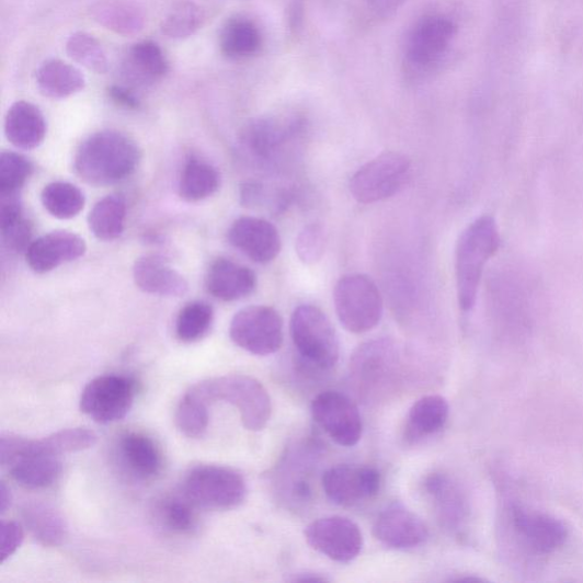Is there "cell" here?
Here are the masks:
<instances>
[{"instance_id":"603a6c76","label":"cell","mask_w":583,"mask_h":583,"mask_svg":"<svg viewBox=\"0 0 583 583\" xmlns=\"http://www.w3.org/2000/svg\"><path fill=\"white\" fill-rule=\"evenodd\" d=\"M47 132L45 116L31 102H15L8 111L5 135L16 149L31 151L39 148Z\"/></svg>"},{"instance_id":"9c48e42d","label":"cell","mask_w":583,"mask_h":583,"mask_svg":"<svg viewBox=\"0 0 583 583\" xmlns=\"http://www.w3.org/2000/svg\"><path fill=\"white\" fill-rule=\"evenodd\" d=\"M229 335L245 352L255 356H270L283 345V318L272 307L251 306L232 318Z\"/></svg>"},{"instance_id":"d4e9b609","label":"cell","mask_w":583,"mask_h":583,"mask_svg":"<svg viewBox=\"0 0 583 583\" xmlns=\"http://www.w3.org/2000/svg\"><path fill=\"white\" fill-rule=\"evenodd\" d=\"M39 92L53 100H65L84 90L85 78L76 67L61 60L45 62L36 72Z\"/></svg>"},{"instance_id":"3957f363","label":"cell","mask_w":583,"mask_h":583,"mask_svg":"<svg viewBox=\"0 0 583 583\" xmlns=\"http://www.w3.org/2000/svg\"><path fill=\"white\" fill-rule=\"evenodd\" d=\"M0 464L15 483L27 490L46 489L62 473L61 456L48 450L43 441L13 434L0 439Z\"/></svg>"},{"instance_id":"7402d4cb","label":"cell","mask_w":583,"mask_h":583,"mask_svg":"<svg viewBox=\"0 0 583 583\" xmlns=\"http://www.w3.org/2000/svg\"><path fill=\"white\" fill-rule=\"evenodd\" d=\"M255 287V274L249 267L230 259H217L207 276L209 294L225 302L244 299Z\"/></svg>"},{"instance_id":"484cf974","label":"cell","mask_w":583,"mask_h":583,"mask_svg":"<svg viewBox=\"0 0 583 583\" xmlns=\"http://www.w3.org/2000/svg\"><path fill=\"white\" fill-rule=\"evenodd\" d=\"M199 510L181 491L168 494L156 503L155 517L161 529L178 536L192 535L198 526Z\"/></svg>"},{"instance_id":"bcb514c9","label":"cell","mask_w":583,"mask_h":583,"mask_svg":"<svg viewBox=\"0 0 583 583\" xmlns=\"http://www.w3.org/2000/svg\"><path fill=\"white\" fill-rule=\"evenodd\" d=\"M289 581L292 582H325L329 580L316 573H300V574H297L294 579H290Z\"/></svg>"},{"instance_id":"ab89813d","label":"cell","mask_w":583,"mask_h":583,"mask_svg":"<svg viewBox=\"0 0 583 583\" xmlns=\"http://www.w3.org/2000/svg\"><path fill=\"white\" fill-rule=\"evenodd\" d=\"M43 442L48 450L58 456H62L94 447L98 442V436L90 428L75 427L58 431L45 437Z\"/></svg>"},{"instance_id":"60d3db41","label":"cell","mask_w":583,"mask_h":583,"mask_svg":"<svg viewBox=\"0 0 583 583\" xmlns=\"http://www.w3.org/2000/svg\"><path fill=\"white\" fill-rule=\"evenodd\" d=\"M325 248V231L319 225H308L300 231L296 243V250L304 264H316V262L322 259Z\"/></svg>"},{"instance_id":"d6a6232c","label":"cell","mask_w":583,"mask_h":583,"mask_svg":"<svg viewBox=\"0 0 583 583\" xmlns=\"http://www.w3.org/2000/svg\"><path fill=\"white\" fill-rule=\"evenodd\" d=\"M44 208L57 219H72L84 208L85 197L81 190L66 182H54L42 192Z\"/></svg>"},{"instance_id":"ba28073f","label":"cell","mask_w":583,"mask_h":583,"mask_svg":"<svg viewBox=\"0 0 583 583\" xmlns=\"http://www.w3.org/2000/svg\"><path fill=\"white\" fill-rule=\"evenodd\" d=\"M412 162L398 152H385L364 164L350 181V192L363 204H373L398 194L410 181Z\"/></svg>"},{"instance_id":"f6af8a7d","label":"cell","mask_w":583,"mask_h":583,"mask_svg":"<svg viewBox=\"0 0 583 583\" xmlns=\"http://www.w3.org/2000/svg\"><path fill=\"white\" fill-rule=\"evenodd\" d=\"M12 493L5 482L0 485V512L4 514L11 506Z\"/></svg>"},{"instance_id":"1f68e13d","label":"cell","mask_w":583,"mask_h":583,"mask_svg":"<svg viewBox=\"0 0 583 583\" xmlns=\"http://www.w3.org/2000/svg\"><path fill=\"white\" fill-rule=\"evenodd\" d=\"M449 416L448 401L442 396H426L416 401L408 416V428L412 437L439 432Z\"/></svg>"},{"instance_id":"5bb4252c","label":"cell","mask_w":583,"mask_h":583,"mask_svg":"<svg viewBox=\"0 0 583 583\" xmlns=\"http://www.w3.org/2000/svg\"><path fill=\"white\" fill-rule=\"evenodd\" d=\"M305 537L312 549L340 563L355 560L364 545L357 524L342 516L313 521L306 528Z\"/></svg>"},{"instance_id":"2e32d148","label":"cell","mask_w":583,"mask_h":583,"mask_svg":"<svg viewBox=\"0 0 583 583\" xmlns=\"http://www.w3.org/2000/svg\"><path fill=\"white\" fill-rule=\"evenodd\" d=\"M114 447L115 458L121 469L130 479L150 482L162 472V451L148 434L136 431L125 432L116 441Z\"/></svg>"},{"instance_id":"4316f807","label":"cell","mask_w":583,"mask_h":583,"mask_svg":"<svg viewBox=\"0 0 583 583\" xmlns=\"http://www.w3.org/2000/svg\"><path fill=\"white\" fill-rule=\"evenodd\" d=\"M92 16L108 31L123 36L137 35L145 22L141 10L130 0H100L92 8Z\"/></svg>"},{"instance_id":"e0dca14e","label":"cell","mask_w":583,"mask_h":583,"mask_svg":"<svg viewBox=\"0 0 583 583\" xmlns=\"http://www.w3.org/2000/svg\"><path fill=\"white\" fill-rule=\"evenodd\" d=\"M511 519L514 531L528 548L537 553H551L567 542L565 524L553 516L513 506Z\"/></svg>"},{"instance_id":"f1b7e54d","label":"cell","mask_w":583,"mask_h":583,"mask_svg":"<svg viewBox=\"0 0 583 583\" xmlns=\"http://www.w3.org/2000/svg\"><path fill=\"white\" fill-rule=\"evenodd\" d=\"M127 206L119 195H108L99 201L89 216L93 235L102 241L119 239L125 230Z\"/></svg>"},{"instance_id":"7a4b0ae2","label":"cell","mask_w":583,"mask_h":583,"mask_svg":"<svg viewBox=\"0 0 583 583\" xmlns=\"http://www.w3.org/2000/svg\"><path fill=\"white\" fill-rule=\"evenodd\" d=\"M500 247V229L491 216L476 219L461 232L456 247L455 271L458 305L464 312L475 308L484 267Z\"/></svg>"},{"instance_id":"30bf717a","label":"cell","mask_w":583,"mask_h":583,"mask_svg":"<svg viewBox=\"0 0 583 583\" xmlns=\"http://www.w3.org/2000/svg\"><path fill=\"white\" fill-rule=\"evenodd\" d=\"M136 393V382L132 377L116 374L102 375L83 389L80 410L100 424L118 422L130 412Z\"/></svg>"},{"instance_id":"7bdbcfd3","label":"cell","mask_w":583,"mask_h":583,"mask_svg":"<svg viewBox=\"0 0 583 583\" xmlns=\"http://www.w3.org/2000/svg\"><path fill=\"white\" fill-rule=\"evenodd\" d=\"M108 96L115 104L129 110H136L140 105L137 96L124 85H111L108 89Z\"/></svg>"},{"instance_id":"cb8c5ba5","label":"cell","mask_w":583,"mask_h":583,"mask_svg":"<svg viewBox=\"0 0 583 583\" xmlns=\"http://www.w3.org/2000/svg\"><path fill=\"white\" fill-rule=\"evenodd\" d=\"M24 528L44 547H58L68 536L67 523L60 512L42 502L26 503L21 508Z\"/></svg>"},{"instance_id":"d590c367","label":"cell","mask_w":583,"mask_h":583,"mask_svg":"<svg viewBox=\"0 0 583 583\" xmlns=\"http://www.w3.org/2000/svg\"><path fill=\"white\" fill-rule=\"evenodd\" d=\"M68 55L87 70L104 75L108 70L106 53L100 42L85 33L73 34L67 42Z\"/></svg>"},{"instance_id":"74e56055","label":"cell","mask_w":583,"mask_h":583,"mask_svg":"<svg viewBox=\"0 0 583 583\" xmlns=\"http://www.w3.org/2000/svg\"><path fill=\"white\" fill-rule=\"evenodd\" d=\"M203 21L201 8L186 0L171 10L162 22L161 31L171 39H186L198 31Z\"/></svg>"},{"instance_id":"7c38bea8","label":"cell","mask_w":583,"mask_h":583,"mask_svg":"<svg viewBox=\"0 0 583 583\" xmlns=\"http://www.w3.org/2000/svg\"><path fill=\"white\" fill-rule=\"evenodd\" d=\"M304 130L300 118H260L242 130L240 141L245 155L255 163L265 165L277 161L287 145Z\"/></svg>"},{"instance_id":"8992f818","label":"cell","mask_w":583,"mask_h":583,"mask_svg":"<svg viewBox=\"0 0 583 583\" xmlns=\"http://www.w3.org/2000/svg\"><path fill=\"white\" fill-rule=\"evenodd\" d=\"M292 341L300 356L318 369H332L340 358V341L330 318L311 305L298 307L290 317Z\"/></svg>"},{"instance_id":"83f0119b","label":"cell","mask_w":583,"mask_h":583,"mask_svg":"<svg viewBox=\"0 0 583 583\" xmlns=\"http://www.w3.org/2000/svg\"><path fill=\"white\" fill-rule=\"evenodd\" d=\"M219 43L225 56L231 60H244L260 50L262 36L253 21L236 18L224 25Z\"/></svg>"},{"instance_id":"52a82bcc","label":"cell","mask_w":583,"mask_h":583,"mask_svg":"<svg viewBox=\"0 0 583 583\" xmlns=\"http://www.w3.org/2000/svg\"><path fill=\"white\" fill-rule=\"evenodd\" d=\"M334 305L343 328L355 334L375 329L384 316V299L380 289L367 276H343L334 288Z\"/></svg>"},{"instance_id":"f35d334b","label":"cell","mask_w":583,"mask_h":583,"mask_svg":"<svg viewBox=\"0 0 583 583\" xmlns=\"http://www.w3.org/2000/svg\"><path fill=\"white\" fill-rule=\"evenodd\" d=\"M33 172V164L22 155L3 152L0 156V195L14 196Z\"/></svg>"},{"instance_id":"44dd1931","label":"cell","mask_w":583,"mask_h":583,"mask_svg":"<svg viewBox=\"0 0 583 583\" xmlns=\"http://www.w3.org/2000/svg\"><path fill=\"white\" fill-rule=\"evenodd\" d=\"M134 281L139 289L152 296L181 298L188 292L183 275L158 255H146L135 262Z\"/></svg>"},{"instance_id":"4fadbf2b","label":"cell","mask_w":583,"mask_h":583,"mask_svg":"<svg viewBox=\"0 0 583 583\" xmlns=\"http://www.w3.org/2000/svg\"><path fill=\"white\" fill-rule=\"evenodd\" d=\"M315 422L340 446L353 447L362 439L363 421L356 403L338 391L319 393L311 402Z\"/></svg>"},{"instance_id":"6da1fadb","label":"cell","mask_w":583,"mask_h":583,"mask_svg":"<svg viewBox=\"0 0 583 583\" xmlns=\"http://www.w3.org/2000/svg\"><path fill=\"white\" fill-rule=\"evenodd\" d=\"M140 158V150L130 137L121 132L103 130L81 142L73 167L84 183L108 186L130 178Z\"/></svg>"},{"instance_id":"ac0fdd59","label":"cell","mask_w":583,"mask_h":583,"mask_svg":"<svg viewBox=\"0 0 583 583\" xmlns=\"http://www.w3.org/2000/svg\"><path fill=\"white\" fill-rule=\"evenodd\" d=\"M229 243L256 264H268L279 254V231L270 221L255 217H242L228 230Z\"/></svg>"},{"instance_id":"f546056e","label":"cell","mask_w":583,"mask_h":583,"mask_svg":"<svg viewBox=\"0 0 583 583\" xmlns=\"http://www.w3.org/2000/svg\"><path fill=\"white\" fill-rule=\"evenodd\" d=\"M0 230L4 245L11 251L26 252L33 243L32 224L24 218L18 195L2 197Z\"/></svg>"},{"instance_id":"5b68a950","label":"cell","mask_w":583,"mask_h":583,"mask_svg":"<svg viewBox=\"0 0 583 583\" xmlns=\"http://www.w3.org/2000/svg\"><path fill=\"white\" fill-rule=\"evenodd\" d=\"M181 491L198 508L228 511L247 498L244 478L225 466L197 465L186 472Z\"/></svg>"},{"instance_id":"8fae6325","label":"cell","mask_w":583,"mask_h":583,"mask_svg":"<svg viewBox=\"0 0 583 583\" xmlns=\"http://www.w3.org/2000/svg\"><path fill=\"white\" fill-rule=\"evenodd\" d=\"M456 34L457 25L446 15L422 18L407 36L405 64L415 72L431 70L443 60Z\"/></svg>"},{"instance_id":"d6986e66","label":"cell","mask_w":583,"mask_h":583,"mask_svg":"<svg viewBox=\"0 0 583 583\" xmlns=\"http://www.w3.org/2000/svg\"><path fill=\"white\" fill-rule=\"evenodd\" d=\"M85 242L75 232L57 230L34 241L25 252L28 267L37 274L49 273L84 255Z\"/></svg>"},{"instance_id":"277c9868","label":"cell","mask_w":583,"mask_h":583,"mask_svg":"<svg viewBox=\"0 0 583 583\" xmlns=\"http://www.w3.org/2000/svg\"><path fill=\"white\" fill-rule=\"evenodd\" d=\"M210 403L224 401L238 408L247 430L261 431L272 418V399L264 386L248 375H226L193 387Z\"/></svg>"},{"instance_id":"4dcf8cb0","label":"cell","mask_w":583,"mask_h":583,"mask_svg":"<svg viewBox=\"0 0 583 583\" xmlns=\"http://www.w3.org/2000/svg\"><path fill=\"white\" fill-rule=\"evenodd\" d=\"M219 187L220 174L214 165L194 158L187 161L180 181L183 199L199 202L213 196Z\"/></svg>"},{"instance_id":"8d00e7d4","label":"cell","mask_w":583,"mask_h":583,"mask_svg":"<svg viewBox=\"0 0 583 583\" xmlns=\"http://www.w3.org/2000/svg\"><path fill=\"white\" fill-rule=\"evenodd\" d=\"M129 64L134 72L148 80L161 79L169 71L162 48L151 41L137 43L130 48Z\"/></svg>"},{"instance_id":"b9f144b4","label":"cell","mask_w":583,"mask_h":583,"mask_svg":"<svg viewBox=\"0 0 583 583\" xmlns=\"http://www.w3.org/2000/svg\"><path fill=\"white\" fill-rule=\"evenodd\" d=\"M24 539V531L20 523L14 521H2V527H0V563H5L10 558L14 556L18 549L21 547Z\"/></svg>"},{"instance_id":"ee69618b","label":"cell","mask_w":583,"mask_h":583,"mask_svg":"<svg viewBox=\"0 0 583 583\" xmlns=\"http://www.w3.org/2000/svg\"><path fill=\"white\" fill-rule=\"evenodd\" d=\"M371 11L381 18L393 15L407 0H367Z\"/></svg>"},{"instance_id":"e575fe53","label":"cell","mask_w":583,"mask_h":583,"mask_svg":"<svg viewBox=\"0 0 583 583\" xmlns=\"http://www.w3.org/2000/svg\"><path fill=\"white\" fill-rule=\"evenodd\" d=\"M214 309L204 301L187 304L176 320V335L185 343H194L206 336L214 323Z\"/></svg>"},{"instance_id":"836d02e7","label":"cell","mask_w":583,"mask_h":583,"mask_svg":"<svg viewBox=\"0 0 583 583\" xmlns=\"http://www.w3.org/2000/svg\"><path fill=\"white\" fill-rule=\"evenodd\" d=\"M209 404L193 388L183 397L176 411V425L179 430L192 439L206 434L209 422Z\"/></svg>"},{"instance_id":"9a60e30c","label":"cell","mask_w":583,"mask_h":583,"mask_svg":"<svg viewBox=\"0 0 583 583\" xmlns=\"http://www.w3.org/2000/svg\"><path fill=\"white\" fill-rule=\"evenodd\" d=\"M328 498L341 506H355L377 494L381 476L368 466L338 465L323 476Z\"/></svg>"},{"instance_id":"ffe728a7","label":"cell","mask_w":583,"mask_h":583,"mask_svg":"<svg viewBox=\"0 0 583 583\" xmlns=\"http://www.w3.org/2000/svg\"><path fill=\"white\" fill-rule=\"evenodd\" d=\"M374 537L388 547L410 549L422 545L427 536L424 522L402 505H393L377 516Z\"/></svg>"}]
</instances>
